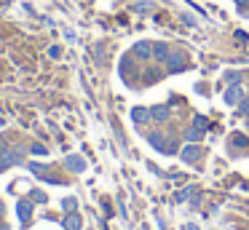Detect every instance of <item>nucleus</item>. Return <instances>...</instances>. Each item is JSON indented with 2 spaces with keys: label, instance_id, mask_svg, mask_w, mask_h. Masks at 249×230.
Masks as SVG:
<instances>
[{
  "label": "nucleus",
  "instance_id": "1",
  "mask_svg": "<svg viewBox=\"0 0 249 230\" xmlns=\"http://www.w3.org/2000/svg\"><path fill=\"white\" fill-rule=\"evenodd\" d=\"M241 96H244L241 83H231L225 88V105H238V102H241Z\"/></svg>",
  "mask_w": 249,
  "mask_h": 230
},
{
  "label": "nucleus",
  "instance_id": "2",
  "mask_svg": "<svg viewBox=\"0 0 249 230\" xmlns=\"http://www.w3.org/2000/svg\"><path fill=\"white\" fill-rule=\"evenodd\" d=\"M65 230H81V217L75 212H67L65 217Z\"/></svg>",
  "mask_w": 249,
  "mask_h": 230
},
{
  "label": "nucleus",
  "instance_id": "3",
  "mask_svg": "<svg viewBox=\"0 0 249 230\" xmlns=\"http://www.w3.org/2000/svg\"><path fill=\"white\" fill-rule=\"evenodd\" d=\"M198 158H201V150H198V147H193V144L182 150V160H188V163H196Z\"/></svg>",
  "mask_w": 249,
  "mask_h": 230
},
{
  "label": "nucleus",
  "instance_id": "4",
  "mask_svg": "<svg viewBox=\"0 0 249 230\" xmlns=\"http://www.w3.org/2000/svg\"><path fill=\"white\" fill-rule=\"evenodd\" d=\"M17 214H19V219H22V222H27L30 214H33V206H30L27 201H19L17 203Z\"/></svg>",
  "mask_w": 249,
  "mask_h": 230
},
{
  "label": "nucleus",
  "instance_id": "5",
  "mask_svg": "<svg viewBox=\"0 0 249 230\" xmlns=\"http://www.w3.org/2000/svg\"><path fill=\"white\" fill-rule=\"evenodd\" d=\"M150 51H153L150 43H137V46H134V53L140 59H150Z\"/></svg>",
  "mask_w": 249,
  "mask_h": 230
},
{
  "label": "nucleus",
  "instance_id": "6",
  "mask_svg": "<svg viewBox=\"0 0 249 230\" xmlns=\"http://www.w3.org/2000/svg\"><path fill=\"white\" fill-rule=\"evenodd\" d=\"M131 118H134L137 123H147V121H150V110H142V107H134V110H131Z\"/></svg>",
  "mask_w": 249,
  "mask_h": 230
},
{
  "label": "nucleus",
  "instance_id": "7",
  "mask_svg": "<svg viewBox=\"0 0 249 230\" xmlns=\"http://www.w3.org/2000/svg\"><path fill=\"white\" fill-rule=\"evenodd\" d=\"M153 53H156V59H158V62H166V59H169V48L163 46V43L153 46Z\"/></svg>",
  "mask_w": 249,
  "mask_h": 230
},
{
  "label": "nucleus",
  "instance_id": "8",
  "mask_svg": "<svg viewBox=\"0 0 249 230\" xmlns=\"http://www.w3.org/2000/svg\"><path fill=\"white\" fill-rule=\"evenodd\" d=\"M67 169H70V171H83V169H86V163L72 155V158H67Z\"/></svg>",
  "mask_w": 249,
  "mask_h": 230
},
{
  "label": "nucleus",
  "instance_id": "9",
  "mask_svg": "<svg viewBox=\"0 0 249 230\" xmlns=\"http://www.w3.org/2000/svg\"><path fill=\"white\" fill-rule=\"evenodd\" d=\"M166 107H153V110H150V115L153 118H156V121H163V118H166Z\"/></svg>",
  "mask_w": 249,
  "mask_h": 230
},
{
  "label": "nucleus",
  "instance_id": "10",
  "mask_svg": "<svg viewBox=\"0 0 249 230\" xmlns=\"http://www.w3.org/2000/svg\"><path fill=\"white\" fill-rule=\"evenodd\" d=\"M166 62H169V67H172V70H179V67L185 64V59H182V56H169Z\"/></svg>",
  "mask_w": 249,
  "mask_h": 230
},
{
  "label": "nucleus",
  "instance_id": "11",
  "mask_svg": "<svg viewBox=\"0 0 249 230\" xmlns=\"http://www.w3.org/2000/svg\"><path fill=\"white\" fill-rule=\"evenodd\" d=\"M30 171H33V174H38V177H46V169L40 163H30Z\"/></svg>",
  "mask_w": 249,
  "mask_h": 230
},
{
  "label": "nucleus",
  "instance_id": "12",
  "mask_svg": "<svg viewBox=\"0 0 249 230\" xmlns=\"http://www.w3.org/2000/svg\"><path fill=\"white\" fill-rule=\"evenodd\" d=\"M193 123H196V128H198V131H204V128L209 126V123H206V118H204V115H198V118H196Z\"/></svg>",
  "mask_w": 249,
  "mask_h": 230
},
{
  "label": "nucleus",
  "instance_id": "13",
  "mask_svg": "<svg viewBox=\"0 0 249 230\" xmlns=\"http://www.w3.org/2000/svg\"><path fill=\"white\" fill-rule=\"evenodd\" d=\"M150 142H153V147H156V150H166V147L161 144V139H158V134H153V137H150Z\"/></svg>",
  "mask_w": 249,
  "mask_h": 230
},
{
  "label": "nucleus",
  "instance_id": "14",
  "mask_svg": "<svg viewBox=\"0 0 249 230\" xmlns=\"http://www.w3.org/2000/svg\"><path fill=\"white\" fill-rule=\"evenodd\" d=\"M65 209L67 212H75V198H65Z\"/></svg>",
  "mask_w": 249,
  "mask_h": 230
},
{
  "label": "nucleus",
  "instance_id": "15",
  "mask_svg": "<svg viewBox=\"0 0 249 230\" xmlns=\"http://www.w3.org/2000/svg\"><path fill=\"white\" fill-rule=\"evenodd\" d=\"M233 142H236V144H238V147H244V144H247V139H244V137H241V134H236V137H233Z\"/></svg>",
  "mask_w": 249,
  "mask_h": 230
},
{
  "label": "nucleus",
  "instance_id": "16",
  "mask_svg": "<svg viewBox=\"0 0 249 230\" xmlns=\"http://www.w3.org/2000/svg\"><path fill=\"white\" fill-rule=\"evenodd\" d=\"M188 139H190V142H196V139H201L198 128H196V131H188Z\"/></svg>",
  "mask_w": 249,
  "mask_h": 230
},
{
  "label": "nucleus",
  "instance_id": "17",
  "mask_svg": "<svg viewBox=\"0 0 249 230\" xmlns=\"http://www.w3.org/2000/svg\"><path fill=\"white\" fill-rule=\"evenodd\" d=\"M33 153H38V155H46V147H43V144H33Z\"/></svg>",
  "mask_w": 249,
  "mask_h": 230
},
{
  "label": "nucleus",
  "instance_id": "18",
  "mask_svg": "<svg viewBox=\"0 0 249 230\" xmlns=\"http://www.w3.org/2000/svg\"><path fill=\"white\" fill-rule=\"evenodd\" d=\"M238 105H241V112H244V115H249V99L238 102Z\"/></svg>",
  "mask_w": 249,
  "mask_h": 230
},
{
  "label": "nucleus",
  "instance_id": "19",
  "mask_svg": "<svg viewBox=\"0 0 249 230\" xmlns=\"http://www.w3.org/2000/svg\"><path fill=\"white\" fill-rule=\"evenodd\" d=\"M236 5H249V0H233Z\"/></svg>",
  "mask_w": 249,
  "mask_h": 230
},
{
  "label": "nucleus",
  "instance_id": "20",
  "mask_svg": "<svg viewBox=\"0 0 249 230\" xmlns=\"http://www.w3.org/2000/svg\"><path fill=\"white\" fill-rule=\"evenodd\" d=\"M0 214H3V203H0Z\"/></svg>",
  "mask_w": 249,
  "mask_h": 230
}]
</instances>
